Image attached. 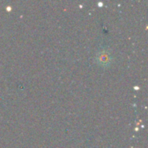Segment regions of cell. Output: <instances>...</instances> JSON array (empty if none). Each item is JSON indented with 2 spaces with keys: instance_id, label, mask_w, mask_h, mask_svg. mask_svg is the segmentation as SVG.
Segmentation results:
<instances>
[{
  "instance_id": "1",
  "label": "cell",
  "mask_w": 148,
  "mask_h": 148,
  "mask_svg": "<svg viewBox=\"0 0 148 148\" xmlns=\"http://www.w3.org/2000/svg\"><path fill=\"white\" fill-rule=\"evenodd\" d=\"M98 61L101 64H108L110 62V56L106 51H101L98 56Z\"/></svg>"
}]
</instances>
